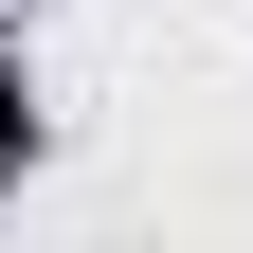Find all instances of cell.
Listing matches in <instances>:
<instances>
[{
  "mask_svg": "<svg viewBox=\"0 0 253 253\" xmlns=\"http://www.w3.org/2000/svg\"><path fill=\"white\" fill-rule=\"evenodd\" d=\"M18 145H37V109H18V73H0V181H18Z\"/></svg>",
  "mask_w": 253,
  "mask_h": 253,
  "instance_id": "obj_1",
  "label": "cell"
}]
</instances>
